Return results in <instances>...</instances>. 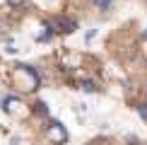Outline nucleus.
Wrapping results in <instances>:
<instances>
[{"label": "nucleus", "mask_w": 147, "mask_h": 145, "mask_svg": "<svg viewBox=\"0 0 147 145\" xmlns=\"http://www.w3.org/2000/svg\"><path fill=\"white\" fill-rule=\"evenodd\" d=\"M53 29H58V32H63V34H70V32H75L77 29V24L72 17H65V15H56L53 17V24H51Z\"/></svg>", "instance_id": "nucleus-1"}, {"label": "nucleus", "mask_w": 147, "mask_h": 145, "mask_svg": "<svg viewBox=\"0 0 147 145\" xmlns=\"http://www.w3.org/2000/svg\"><path fill=\"white\" fill-rule=\"evenodd\" d=\"M48 136H51L56 143H65V140H68V133H65V128L58 123V121H53V123H51V128H48Z\"/></svg>", "instance_id": "nucleus-2"}, {"label": "nucleus", "mask_w": 147, "mask_h": 145, "mask_svg": "<svg viewBox=\"0 0 147 145\" xmlns=\"http://www.w3.org/2000/svg\"><path fill=\"white\" fill-rule=\"evenodd\" d=\"M80 85H82V89H84V92H94V87H96V85L92 82V80H82Z\"/></svg>", "instance_id": "nucleus-3"}, {"label": "nucleus", "mask_w": 147, "mask_h": 145, "mask_svg": "<svg viewBox=\"0 0 147 145\" xmlns=\"http://www.w3.org/2000/svg\"><path fill=\"white\" fill-rule=\"evenodd\" d=\"M94 5L99 10H109V7H111V0H94Z\"/></svg>", "instance_id": "nucleus-4"}, {"label": "nucleus", "mask_w": 147, "mask_h": 145, "mask_svg": "<svg viewBox=\"0 0 147 145\" xmlns=\"http://www.w3.org/2000/svg\"><path fill=\"white\" fill-rule=\"evenodd\" d=\"M34 106H36V111H39L41 116H46V114H48V109H46V104H44V102H36Z\"/></svg>", "instance_id": "nucleus-5"}, {"label": "nucleus", "mask_w": 147, "mask_h": 145, "mask_svg": "<svg viewBox=\"0 0 147 145\" xmlns=\"http://www.w3.org/2000/svg\"><path fill=\"white\" fill-rule=\"evenodd\" d=\"M138 114H140V116H142V119L147 121V102H145V104H140V106H138Z\"/></svg>", "instance_id": "nucleus-6"}]
</instances>
